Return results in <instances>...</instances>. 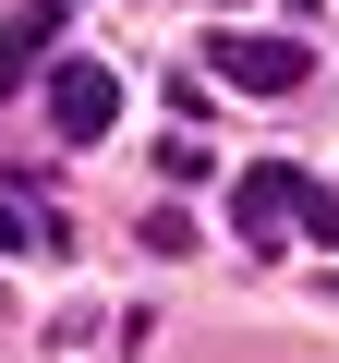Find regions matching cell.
I'll list each match as a JSON object with an SVG mask.
<instances>
[{"instance_id":"cell-1","label":"cell","mask_w":339,"mask_h":363,"mask_svg":"<svg viewBox=\"0 0 339 363\" xmlns=\"http://www.w3.org/2000/svg\"><path fill=\"white\" fill-rule=\"evenodd\" d=\"M303 206H315V182H303V169H279V157H267V169H243V182H230V230H243V242H255V255H279V242H291V230H303Z\"/></svg>"},{"instance_id":"cell-2","label":"cell","mask_w":339,"mask_h":363,"mask_svg":"<svg viewBox=\"0 0 339 363\" xmlns=\"http://www.w3.org/2000/svg\"><path fill=\"white\" fill-rule=\"evenodd\" d=\"M49 121H61L73 145H97V133L121 121V73H109V61H61V73H49Z\"/></svg>"},{"instance_id":"cell-3","label":"cell","mask_w":339,"mask_h":363,"mask_svg":"<svg viewBox=\"0 0 339 363\" xmlns=\"http://www.w3.org/2000/svg\"><path fill=\"white\" fill-rule=\"evenodd\" d=\"M206 73H218V85L279 97V85H303V49H291V37H243V25H230V37H206Z\"/></svg>"},{"instance_id":"cell-4","label":"cell","mask_w":339,"mask_h":363,"mask_svg":"<svg viewBox=\"0 0 339 363\" xmlns=\"http://www.w3.org/2000/svg\"><path fill=\"white\" fill-rule=\"evenodd\" d=\"M61 13H73V0H25V13L0 25V85H37V73H49V37H61Z\"/></svg>"},{"instance_id":"cell-5","label":"cell","mask_w":339,"mask_h":363,"mask_svg":"<svg viewBox=\"0 0 339 363\" xmlns=\"http://www.w3.org/2000/svg\"><path fill=\"white\" fill-rule=\"evenodd\" d=\"M61 230H49V206L37 194H0V255H49Z\"/></svg>"}]
</instances>
